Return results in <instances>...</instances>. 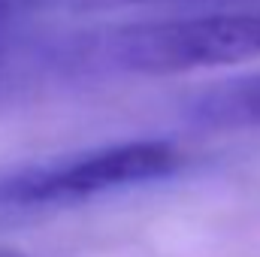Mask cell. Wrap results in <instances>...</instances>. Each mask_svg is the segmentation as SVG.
<instances>
[{
    "instance_id": "3",
    "label": "cell",
    "mask_w": 260,
    "mask_h": 257,
    "mask_svg": "<svg viewBox=\"0 0 260 257\" xmlns=\"http://www.w3.org/2000/svg\"><path fill=\"white\" fill-rule=\"evenodd\" d=\"M206 115L215 127H260V76L209 91Z\"/></svg>"
},
{
    "instance_id": "4",
    "label": "cell",
    "mask_w": 260,
    "mask_h": 257,
    "mask_svg": "<svg viewBox=\"0 0 260 257\" xmlns=\"http://www.w3.org/2000/svg\"><path fill=\"white\" fill-rule=\"evenodd\" d=\"M118 3H164V0H79V6H118Z\"/></svg>"
},
{
    "instance_id": "5",
    "label": "cell",
    "mask_w": 260,
    "mask_h": 257,
    "mask_svg": "<svg viewBox=\"0 0 260 257\" xmlns=\"http://www.w3.org/2000/svg\"><path fill=\"white\" fill-rule=\"evenodd\" d=\"M0 257H27V254H21V251H15V248H0Z\"/></svg>"
},
{
    "instance_id": "1",
    "label": "cell",
    "mask_w": 260,
    "mask_h": 257,
    "mask_svg": "<svg viewBox=\"0 0 260 257\" xmlns=\"http://www.w3.org/2000/svg\"><path fill=\"white\" fill-rule=\"evenodd\" d=\"M254 58H260V9L130 21L40 52V64L127 76H176Z\"/></svg>"
},
{
    "instance_id": "2",
    "label": "cell",
    "mask_w": 260,
    "mask_h": 257,
    "mask_svg": "<svg viewBox=\"0 0 260 257\" xmlns=\"http://www.w3.org/2000/svg\"><path fill=\"white\" fill-rule=\"evenodd\" d=\"M182 151L164 139H130L76 154L49 157L0 173V209L70 206L103 194L167 179L182 167Z\"/></svg>"
}]
</instances>
